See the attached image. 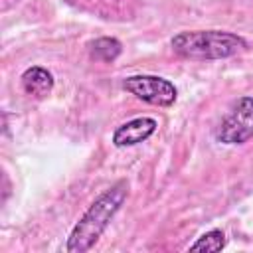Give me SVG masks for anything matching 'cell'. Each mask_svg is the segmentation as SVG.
<instances>
[{"label": "cell", "instance_id": "obj_1", "mask_svg": "<svg viewBox=\"0 0 253 253\" xmlns=\"http://www.w3.org/2000/svg\"><path fill=\"white\" fill-rule=\"evenodd\" d=\"M126 196H128V182L126 180H119L109 190H105L87 208V211L79 217V221L71 229V233L67 237V243H65V251L67 253H85V251H89L99 241L103 231L109 227L111 219L121 210Z\"/></svg>", "mask_w": 253, "mask_h": 253}, {"label": "cell", "instance_id": "obj_2", "mask_svg": "<svg viewBox=\"0 0 253 253\" xmlns=\"http://www.w3.org/2000/svg\"><path fill=\"white\" fill-rule=\"evenodd\" d=\"M174 53L188 59H225L247 47V42L231 32L221 30H196L180 32L170 42Z\"/></svg>", "mask_w": 253, "mask_h": 253}, {"label": "cell", "instance_id": "obj_3", "mask_svg": "<svg viewBox=\"0 0 253 253\" xmlns=\"http://www.w3.org/2000/svg\"><path fill=\"white\" fill-rule=\"evenodd\" d=\"M215 138L221 144H243L253 138V99L241 97L221 119Z\"/></svg>", "mask_w": 253, "mask_h": 253}, {"label": "cell", "instance_id": "obj_4", "mask_svg": "<svg viewBox=\"0 0 253 253\" xmlns=\"http://www.w3.org/2000/svg\"><path fill=\"white\" fill-rule=\"evenodd\" d=\"M123 89L156 107H170L178 99V89L174 83L158 75H130L123 81Z\"/></svg>", "mask_w": 253, "mask_h": 253}, {"label": "cell", "instance_id": "obj_5", "mask_svg": "<svg viewBox=\"0 0 253 253\" xmlns=\"http://www.w3.org/2000/svg\"><path fill=\"white\" fill-rule=\"evenodd\" d=\"M67 6L107 22H126L136 14V0H63Z\"/></svg>", "mask_w": 253, "mask_h": 253}, {"label": "cell", "instance_id": "obj_6", "mask_svg": "<svg viewBox=\"0 0 253 253\" xmlns=\"http://www.w3.org/2000/svg\"><path fill=\"white\" fill-rule=\"evenodd\" d=\"M156 126H158L156 121L150 119V117H136L132 121H126V123H123L121 126L115 128V132H113V144L119 146V148L140 144L148 136L154 134Z\"/></svg>", "mask_w": 253, "mask_h": 253}, {"label": "cell", "instance_id": "obj_7", "mask_svg": "<svg viewBox=\"0 0 253 253\" xmlns=\"http://www.w3.org/2000/svg\"><path fill=\"white\" fill-rule=\"evenodd\" d=\"M22 89L34 99H45L53 89V75L42 65H32L22 73Z\"/></svg>", "mask_w": 253, "mask_h": 253}, {"label": "cell", "instance_id": "obj_8", "mask_svg": "<svg viewBox=\"0 0 253 253\" xmlns=\"http://www.w3.org/2000/svg\"><path fill=\"white\" fill-rule=\"evenodd\" d=\"M123 51V45L117 38H97L95 42L89 43V55L95 61L103 63H113Z\"/></svg>", "mask_w": 253, "mask_h": 253}, {"label": "cell", "instance_id": "obj_9", "mask_svg": "<svg viewBox=\"0 0 253 253\" xmlns=\"http://www.w3.org/2000/svg\"><path fill=\"white\" fill-rule=\"evenodd\" d=\"M227 239H225V233L221 229H211L208 233H204L196 243L190 245V251H208V253H215V251H221L225 247Z\"/></svg>", "mask_w": 253, "mask_h": 253}]
</instances>
